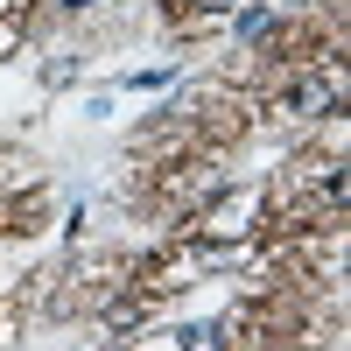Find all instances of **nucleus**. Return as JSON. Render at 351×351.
Masks as SVG:
<instances>
[{
	"mask_svg": "<svg viewBox=\"0 0 351 351\" xmlns=\"http://www.w3.org/2000/svg\"><path fill=\"white\" fill-rule=\"evenodd\" d=\"M288 99H295V112H309V120H316V112H337V106H344V71L295 77V92H288Z\"/></svg>",
	"mask_w": 351,
	"mask_h": 351,
	"instance_id": "nucleus-1",
	"label": "nucleus"
},
{
	"mask_svg": "<svg viewBox=\"0 0 351 351\" xmlns=\"http://www.w3.org/2000/svg\"><path fill=\"white\" fill-rule=\"evenodd\" d=\"M225 344V324H190L183 330V351H218Z\"/></svg>",
	"mask_w": 351,
	"mask_h": 351,
	"instance_id": "nucleus-2",
	"label": "nucleus"
},
{
	"mask_svg": "<svg viewBox=\"0 0 351 351\" xmlns=\"http://www.w3.org/2000/svg\"><path fill=\"white\" fill-rule=\"evenodd\" d=\"M267 28H274V14H267V8H246V14H239V36H246V43H260Z\"/></svg>",
	"mask_w": 351,
	"mask_h": 351,
	"instance_id": "nucleus-3",
	"label": "nucleus"
},
{
	"mask_svg": "<svg viewBox=\"0 0 351 351\" xmlns=\"http://www.w3.org/2000/svg\"><path fill=\"white\" fill-rule=\"evenodd\" d=\"M197 14H225V8H239V0H190Z\"/></svg>",
	"mask_w": 351,
	"mask_h": 351,
	"instance_id": "nucleus-4",
	"label": "nucleus"
},
{
	"mask_svg": "<svg viewBox=\"0 0 351 351\" xmlns=\"http://www.w3.org/2000/svg\"><path fill=\"white\" fill-rule=\"evenodd\" d=\"M64 8H71V14H84V8H99V0H64Z\"/></svg>",
	"mask_w": 351,
	"mask_h": 351,
	"instance_id": "nucleus-5",
	"label": "nucleus"
}]
</instances>
